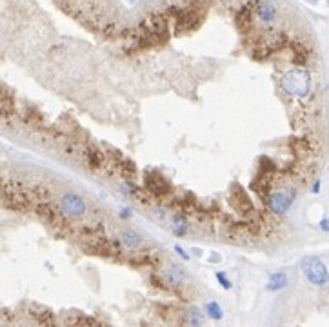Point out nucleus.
Here are the masks:
<instances>
[{"label": "nucleus", "instance_id": "obj_1", "mask_svg": "<svg viewBox=\"0 0 329 327\" xmlns=\"http://www.w3.org/2000/svg\"><path fill=\"white\" fill-rule=\"evenodd\" d=\"M280 86H282V89H284L288 95L304 98V96L310 95V91H311V76H310V73L304 69H293L282 76Z\"/></svg>", "mask_w": 329, "mask_h": 327}, {"label": "nucleus", "instance_id": "obj_2", "mask_svg": "<svg viewBox=\"0 0 329 327\" xmlns=\"http://www.w3.org/2000/svg\"><path fill=\"white\" fill-rule=\"evenodd\" d=\"M302 273H304V277L310 280L313 286H318V287H324L329 284V273H328V267L318 257H306L302 260Z\"/></svg>", "mask_w": 329, "mask_h": 327}, {"label": "nucleus", "instance_id": "obj_3", "mask_svg": "<svg viewBox=\"0 0 329 327\" xmlns=\"http://www.w3.org/2000/svg\"><path fill=\"white\" fill-rule=\"evenodd\" d=\"M60 209L66 217L70 218H82L88 213V204L76 193H64L60 196Z\"/></svg>", "mask_w": 329, "mask_h": 327}, {"label": "nucleus", "instance_id": "obj_4", "mask_svg": "<svg viewBox=\"0 0 329 327\" xmlns=\"http://www.w3.org/2000/svg\"><path fill=\"white\" fill-rule=\"evenodd\" d=\"M294 202V193L293 191H276L268 198V207L273 215H286L290 211V207L293 206Z\"/></svg>", "mask_w": 329, "mask_h": 327}, {"label": "nucleus", "instance_id": "obj_5", "mask_svg": "<svg viewBox=\"0 0 329 327\" xmlns=\"http://www.w3.org/2000/svg\"><path fill=\"white\" fill-rule=\"evenodd\" d=\"M254 13H256V18L266 25L273 24L278 18V9L271 0H260L254 7Z\"/></svg>", "mask_w": 329, "mask_h": 327}, {"label": "nucleus", "instance_id": "obj_6", "mask_svg": "<svg viewBox=\"0 0 329 327\" xmlns=\"http://www.w3.org/2000/svg\"><path fill=\"white\" fill-rule=\"evenodd\" d=\"M162 278H164V282L171 287H176L180 284H184V280L188 278V271H186L184 266H180V264H171L164 269L162 273Z\"/></svg>", "mask_w": 329, "mask_h": 327}, {"label": "nucleus", "instance_id": "obj_7", "mask_svg": "<svg viewBox=\"0 0 329 327\" xmlns=\"http://www.w3.org/2000/svg\"><path fill=\"white\" fill-rule=\"evenodd\" d=\"M118 242L120 246L124 247V249H128V251H136V249H140V247L144 246L142 235L133 231V229H122L118 233Z\"/></svg>", "mask_w": 329, "mask_h": 327}, {"label": "nucleus", "instance_id": "obj_8", "mask_svg": "<svg viewBox=\"0 0 329 327\" xmlns=\"http://www.w3.org/2000/svg\"><path fill=\"white\" fill-rule=\"evenodd\" d=\"M170 229L173 233V237L176 238H184L190 235V224L186 220L184 217H180V215H174L170 222Z\"/></svg>", "mask_w": 329, "mask_h": 327}, {"label": "nucleus", "instance_id": "obj_9", "mask_svg": "<svg viewBox=\"0 0 329 327\" xmlns=\"http://www.w3.org/2000/svg\"><path fill=\"white\" fill-rule=\"evenodd\" d=\"M184 324L191 327H200L206 324V313H202L198 307H190L188 311H186V317H184Z\"/></svg>", "mask_w": 329, "mask_h": 327}, {"label": "nucleus", "instance_id": "obj_10", "mask_svg": "<svg viewBox=\"0 0 329 327\" xmlns=\"http://www.w3.org/2000/svg\"><path fill=\"white\" fill-rule=\"evenodd\" d=\"M288 284H290V278H288V275L282 271L278 273H273L270 277V280H268V291H280V289H284V287H288Z\"/></svg>", "mask_w": 329, "mask_h": 327}, {"label": "nucleus", "instance_id": "obj_11", "mask_svg": "<svg viewBox=\"0 0 329 327\" xmlns=\"http://www.w3.org/2000/svg\"><path fill=\"white\" fill-rule=\"evenodd\" d=\"M204 313H206V317H210L214 322H220V320L224 318V309H222V306H220L218 302H214V300H210V302L206 304Z\"/></svg>", "mask_w": 329, "mask_h": 327}, {"label": "nucleus", "instance_id": "obj_12", "mask_svg": "<svg viewBox=\"0 0 329 327\" xmlns=\"http://www.w3.org/2000/svg\"><path fill=\"white\" fill-rule=\"evenodd\" d=\"M214 278H216V282L220 284V287H222V289H226V291L233 289V282H231L230 278H228V275H226L224 271H216V273H214Z\"/></svg>", "mask_w": 329, "mask_h": 327}, {"label": "nucleus", "instance_id": "obj_13", "mask_svg": "<svg viewBox=\"0 0 329 327\" xmlns=\"http://www.w3.org/2000/svg\"><path fill=\"white\" fill-rule=\"evenodd\" d=\"M120 193L124 196H133V195H136V186L128 180L120 182Z\"/></svg>", "mask_w": 329, "mask_h": 327}, {"label": "nucleus", "instance_id": "obj_14", "mask_svg": "<svg viewBox=\"0 0 329 327\" xmlns=\"http://www.w3.org/2000/svg\"><path fill=\"white\" fill-rule=\"evenodd\" d=\"M173 249H174V253H176V255H178L180 258H182V260H186V262L191 260V257H190V255H188V251H186L184 247H180L178 244H176V246H174Z\"/></svg>", "mask_w": 329, "mask_h": 327}, {"label": "nucleus", "instance_id": "obj_15", "mask_svg": "<svg viewBox=\"0 0 329 327\" xmlns=\"http://www.w3.org/2000/svg\"><path fill=\"white\" fill-rule=\"evenodd\" d=\"M118 217L122 218V220H131L133 218V211H131V207H122L118 213Z\"/></svg>", "mask_w": 329, "mask_h": 327}, {"label": "nucleus", "instance_id": "obj_16", "mask_svg": "<svg viewBox=\"0 0 329 327\" xmlns=\"http://www.w3.org/2000/svg\"><path fill=\"white\" fill-rule=\"evenodd\" d=\"M320 229H322V231H328L329 233V218L320 220Z\"/></svg>", "mask_w": 329, "mask_h": 327}, {"label": "nucleus", "instance_id": "obj_17", "mask_svg": "<svg viewBox=\"0 0 329 327\" xmlns=\"http://www.w3.org/2000/svg\"><path fill=\"white\" fill-rule=\"evenodd\" d=\"M311 191H313V193H318V191H320V182H318V180H316V182H314V184H313V187H311Z\"/></svg>", "mask_w": 329, "mask_h": 327}]
</instances>
